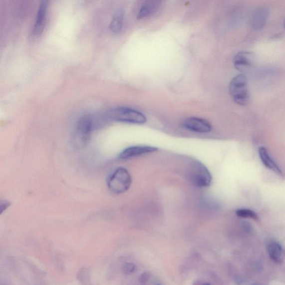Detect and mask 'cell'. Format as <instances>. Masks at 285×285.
<instances>
[{
	"instance_id": "8992f818",
	"label": "cell",
	"mask_w": 285,
	"mask_h": 285,
	"mask_svg": "<svg viewBox=\"0 0 285 285\" xmlns=\"http://www.w3.org/2000/svg\"><path fill=\"white\" fill-rule=\"evenodd\" d=\"M256 56L253 52L241 51L237 54L234 59L235 68L240 72L249 71L254 66Z\"/></svg>"
},
{
	"instance_id": "52a82bcc",
	"label": "cell",
	"mask_w": 285,
	"mask_h": 285,
	"mask_svg": "<svg viewBox=\"0 0 285 285\" xmlns=\"http://www.w3.org/2000/svg\"><path fill=\"white\" fill-rule=\"evenodd\" d=\"M183 125L188 130L200 133H209L212 128L211 124L207 120L197 117L186 119Z\"/></svg>"
},
{
	"instance_id": "4fadbf2b",
	"label": "cell",
	"mask_w": 285,
	"mask_h": 285,
	"mask_svg": "<svg viewBox=\"0 0 285 285\" xmlns=\"http://www.w3.org/2000/svg\"><path fill=\"white\" fill-rule=\"evenodd\" d=\"M269 257L274 262L281 263L283 260V250L282 246L276 242H272L268 245Z\"/></svg>"
},
{
	"instance_id": "ba28073f",
	"label": "cell",
	"mask_w": 285,
	"mask_h": 285,
	"mask_svg": "<svg viewBox=\"0 0 285 285\" xmlns=\"http://www.w3.org/2000/svg\"><path fill=\"white\" fill-rule=\"evenodd\" d=\"M47 2L43 1L38 7L36 20L33 28V35L35 37L40 36L46 26L47 21Z\"/></svg>"
},
{
	"instance_id": "30bf717a",
	"label": "cell",
	"mask_w": 285,
	"mask_h": 285,
	"mask_svg": "<svg viewBox=\"0 0 285 285\" xmlns=\"http://www.w3.org/2000/svg\"><path fill=\"white\" fill-rule=\"evenodd\" d=\"M158 149L151 146H133L124 150L119 154V158L122 159H129L144 155V154L156 152Z\"/></svg>"
},
{
	"instance_id": "e0dca14e",
	"label": "cell",
	"mask_w": 285,
	"mask_h": 285,
	"mask_svg": "<svg viewBox=\"0 0 285 285\" xmlns=\"http://www.w3.org/2000/svg\"><path fill=\"white\" fill-rule=\"evenodd\" d=\"M149 276L147 274H143L141 275V277H140L139 282L142 284H146V283L148 281Z\"/></svg>"
},
{
	"instance_id": "7a4b0ae2",
	"label": "cell",
	"mask_w": 285,
	"mask_h": 285,
	"mask_svg": "<svg viewBox=\"0 0 285 285\" xmlns=\"http://www.w3.org/2000/svg\"><path fill=\"white\" fill-rule=\"evenodd\" d=\"M229 91L236 104L241 106L249 104L250 99L249 81L245 75L239 74L231 80Z\"/></svg>"
},
{
	"instance_id": "7c38bea8",
	"label": "cell",
	"mask_w": 285,
	"mask_h": 285,
	"mask_svg": "<svg viewBox=\"0 0 285 285\" xmlns=\"http://www.w3.org/2000/svg\"><path fill=\"white\" fill-rule=\"evenodd\" d=\"M259 154L261 160H262L263 163L267 168L273 171L280 176L283 175L282 171L280 170L278 164L275 163L271 156H270L267 149L263 147H260L259 149Z\"/></svg>"
},
{
	"instance_id": "9a60e30c",
	"label": "cell",
	"mask_w": 285,
	"mask_h": 285,
	"mask_svg": "<svg viewBox=\"0 0 285 285\" xmlns=\"http://www.w3.org/2000/svg\"><path fill=\"white\" fill-rule=\"evenodd\" d=\"M236 214L241 218L252 219L256 220L258 219L257 214L253 211L248 209H239L236 211Z\"/></svg>"
},
{
	"instance_id": "3957f363",
	"label": "cell",
	"mask_w": 285,
	"mask_h": 285,
	"mask_svg": "<svg viewBox=\"0 0 285 285\" xmlns=\"http://www.w3.org/2000/svg\"><path fill=\"white\" fill-rule=\"evenodd\" d=\"M132 177L127 170L119 167L109 177L107 185L109 190L115 194H122L127 192L132 185Z\"/></svg>"
},
{
	"instance_id": "ffe728a7",
	"label": "cell",
	"mask_w": 285,
	"mask_h": 285,
	"mask_svg": "<svg viewBox=\"0 0 285 285\" xmlns=\"http://www.w3.org/2000/svg\"><path fill=\"white\" fill-rule=\"evenodd\" d=\"M284 28L285 29V21H284Z\"/></svg>"
},
{
	"instance_id": "5b68a950",
	"label": "cell",
	"mask_w": 285,
	"mask_h": 285,
	"mask_svg": "<svg viewBox=\"0 0 285 285\" xmlns=\"http://www.w3.org/2000/svg\"><path fill=\"white\" fill-rule=\"evenodd\" d=\"M108 117L114 121L136 124H143L147 118L141 112L127 107H117L110 110Z\"/></svg>"
},
{
	"instance_id": "ac0fdd59",
	"label": "cell",
	"mask_w": 285,
	"mask_h": 285,
	"mask_svg": "<svg viewBox=\"0 0 285 285\" xmlns=\"http://www.w3.org/2000/svg\"><path fill=\"white\" fill-rule=\"evenodd\" d=\"M9 206L8 202L4 201L3 202L1 203V205H0V212H1V214L4 211H5Z\"/></svg>"
},
{
	"instance_id": "5bb4252c",
	"label": "cell",
	"mask_w": 285,
	"mask_h": 285,
	"mask_svg": "<svg viewBox=\"0 0 285 285\" xmlns=\"http://www.w3.org/2000/svg\"><path fill=\"white\" fill-rule=\"evenodd\" d=\"M124 22V13L122 11L116 12L109 25L111 31L118 33L121 31Z\"/></svg>"
},
{
	"instance_id": "6da1fadb",
	"label": "cell",
	"mask_w": 285,
	"mask_h": 285,
	"mask_svg": "<svg viewBox=\"0 0 285 285\" xmlns=\"http://www.w3.org/2000/svg\"><path fill=\"white\" fill-rule=\"evenodd\" d=\"M185 177L193 185L197 187H207L211 185L212 177L204 164L192 159L185 168Z\"/></svg>"
},
{
	"instance_id": "2e32d148",
	"label": "cell",
	"mask_w": 285,
	"mask_h": 285,
	"mask_svg": "<svg viewBox=\"0 0 285 285\" xmlns=\"http://www.w3.org/2000/svg\"><path fill=\"white\" fill-rule=\"evenodd\" d=\"M136 269V267L132 263L125 264L123 267V272L125 274L130 275L132 274Z\"/></svg>"
},
{
	"instance_id": "8fae6325",
	"label": "cell",
	"mask_w": 285,
	"mask_h": 285,
	"mask_svg": "<svg viewBox=\"0 0 285 285\" xmlns=\"http://www.w3.org/2000/svg\"><path fill=\"white\" fill-rule=\"evenodd\" d=\"M161 1H147L144 2L140 8L138 13L137 19L142 20L157 11L161 6Z\"/></svg>"
},
{
	"instance_id": "277c9868",
	"label": "cell",
	"mask_w": 285,
	"mask_h": 285,
	"mask_svg": "<svg viewBox=\"0 0 285 285\" xmlns=\"http://www.w3.org/2000/svg\"><path fill=\"white\" fill-rule=\"evenodd\" d=\"M93 126V119L90 115H84L79 118L72 135V142L75 146L83 147L88 143Z\"/></svg>"
},
{
	"instance_id": "d6986e66",
	"label": "cell",
	"mask_w": 285,
	"mask_h": 285,
	"mask_svg": "<svg viewBox=\"0 0 285 285\" xmlns=\"http://www.w3.org/2000/svg\"><path fill=\"white\" fill-rule=\"evenodd\" d=\"M211 285L210 284H209V283H206V284H204V285Z\"/></svg>"
},
{
	"instance_id": "9c48e42d",
	"label": "cell",
	"mask_w": 285,
	"mask_h": 285,
	"mask_svg": "<svg viewBox=\"0 0 285 285\" xmlns=\"http://www.w3.org/2000/svg\"><path fill=\"white\" fill-rule=\"evenodd\" d=\"M269 16L270 10L268 7L262 6L256 9L251 16V26L254 30H261L267 24Z\"/></svg>"
}]
</instances>
